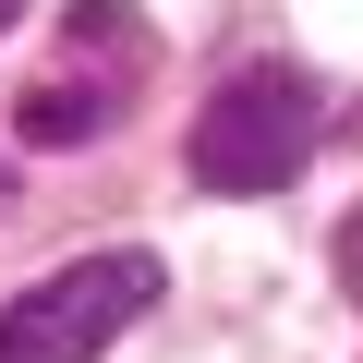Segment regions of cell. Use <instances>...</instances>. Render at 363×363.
<instances>
[{"label": "cell", "mask_w": 363, "mask_h": 363, "mask_svg": "<svg viewBox=\"0 0 363 363\" xmlns=\"http://www.w3.org/2000/svg\"><path fill=\"white\" fill-rule=\"evenodd\" d=\"M327 133V85L303 61H242L206 109H194V182L206 194H279Z\"/></svg>", "instance_id": "6da1fadb"}, {"label": "cell", "mask_w": 363, "mask_h": 363, "mask_svg": "<svg viewBox=\"0 0 363 363\" xmlns=\"http://www.w3.org/2000/svg\"><path fill=\"white\" fill-rule=\"evenodd\" d=\"M169 267L145 242H109V255H73L49 279H25V303L0 315V363H97L133 315H157Z\"/></svg>", "instance_id": "7a4b0ae2"}, {"label": "cell", "mask_w": 363, "mask_h": 363, "mask_svg": "<svg viewBox=\"0 0 363 363\" xmlns=\"http://www.w3.org/2000/svg\"><path fill=\"white\" fill-rule=\"evenodd\" d=\"M121 97H133L121 73H61L49 97H25V109H13V133H25V145H85V133H109V121H121Z\"/></svg>", "instance_id": "3957f363"}, {"label": "cell", "mask_w": 363, "mask_h": 363, "mask_svg": "<svg viewBox=\"0 0 363 363\" xmlns=\"http://www.w3.org/2000/svg\"><path fill=\"white\" fill-rule=\"evenodd\" d=\"M13 13H25V0H0V25H13Z\"/></svg>", "instance_id": "277c9868"}]
</instances>
